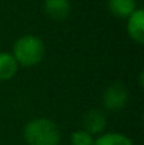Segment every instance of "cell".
I'll use <instances>...</instances> for the list:
<instances>
[{
  "mask_svg": "<svg viewBox=\"0 0 144 145\" xmlns=\"http://www.w3.org/2000/svg\"><path fill=\"white\" fill-rule=\"evenodd\" d=\"M23 140L27 145H61L62 134L54 120L37 117L23 127Z\"/></svg>",
  "mask_w": 144,
  "mask_h": 145,
  "instance_id": "obj_1",
  "label": "cell"
},
{
  "mask_svg": "<svg viewBox=\"0 0 144 145\" xmlns=\"http://www.w3.org/2000/svg\"><path fill=\"white\" fill-rule=\"evenodd\" d=\"M11 55L20 68H33L44 61L45 44L36 34H23L14 41Z\"/></svg>",
  "mask_w": 144,
  "mask_h": 145,
  "instance_id": "obj_2",
  "label": "cell"
},
{
  "mask_svg": "<svg viewBox=\"0 0 144 145\" xmlns=\"http://www.w3.org/2000/svg\"><path fill=\"white\" fill-rule=\"evenodd\" d=\"M130 99V93L126 85L116 82L109 85L102 93V106L105 111L117 113L126 108Z\"/></svg>",
  "mask_w": 144,
  "mask_h": 145,
  "instance_id": "obj_3",
  "label": "cell"
},
{
  "mask_svg": "<svg viewBox=\"0 0 144 145\" xmlns=\"http://www.w3.org/2000/svg\"><path fill=\"white\" fill-rule=\"evenodd\" d=\"M106 127H107V116L102 108H91L82 117V130H85L93 137L103 134L106 131Z\"/></svg>",
  "mask_w": 144,
  "mask_h": 145,
  "instance_id": "obj_4",
  "label": "cell"
},
{
  "mask_svg": "<svg viewBox=\"0 0 144 145\" xmlns=\"http://www.w3.org/2000/svg\"><path fill=\"white\" fill-rule=\"evenodd\" d=\"M126 31L129 38L137 45L144 44V10L137 7L126 18Z\"/></svg>",
  "mask_w": 144,
  "mask_h": 145,
  "instance_id": "obj_5",
  "label": "cell"
},
{
  "mask_svg": "<svg viewBox=\"0 0 144 145\" xmlns=\"http://www.w3.org/2000/svg\"><path fill=\"white\" fill-rule=\"evenodd\" d=\"M43 11L54 21H64L71 16L72 4L71 0H44Z\"/></svg>",
  "mask_w": 144,
  "mask_h": 145,
  "instance_id": "obj_6",
  "label": "cell"
},
{
  "mask_svg": "<svg viewBox=\"0 0 144 145\" xmlns=\"http://www.w3.org/2000/svg\"><path fill=\"white\" fill-rule=\"evenodd\" d=\"M18 69L20 66L11 55V52L0 51V82L11 80L17 75Z\"/></svg>",
  "mask_w": 144,
  "mask_h": 145,
  "instance_id": "obj_7",
  "label": "cell"
},
{
  "mask_svg": "<svg viewBox=\"0 0 144 145\" xmlns=\"http://www.w3.org/2000/svg\"><path fill=\"white\" fill-rule=\"evenodd\" d=\"M137 7V0H107L110 14L123 20H126Z\"/></svg>",
  "mask_w": 144,
  "mask_h": 145,
  "instance_id": "obj_8",
  "label": "cell"
},
{
  "mask_svg": "<svg viewBox=\"0 0 144 145\" xmlns=\"http://www.w3.org/2000/svg\"><path fill=\"white\" fill-rule=\"evenodd\" d=\"M93 145H134V142L129 135L123 133L110 131V133H103L95 137Z\"/></svg>",
  "mask_w": 144,
  "mask_h": 145,
  "instance_id": "obj_9",
  "label": "cell"
},
{
  "mask_svg": "<svg viewBox=\"0 0 144 145\" xmlns=\"http://www.w3.org/2000/svg\"><path fill=\"white\" fill-rule=\"evenodd\" d=\"M95 137L86 133L85 130H76L69 135V144L71 145H93Z\"/></svg>",
  "mask_w": 144,
  "mask_h": 145,
  "instance_id": "obj_10",
  "label": "cell"
},
{
  "mask_svg": "<svg viewBox=\"0 0 144 145\" xmlns=\"http://www.w3.org/2000/svg\"><path fill=\"white\" fill-rule=\"evenodd\" d=\"M139 86H140V89L144 88V72L143 71H140V73H139Z\"/></svg>",
  "mask_w": 144,
  "mask_h": 145,
  "instance_id": "obj_11",
  "label": "cell"
}]
</instances>
